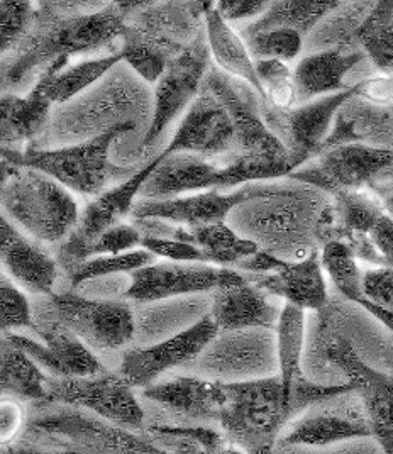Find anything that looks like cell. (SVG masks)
Wrapping results in <instances>:
<instances>
[{
    "mask_svg": "<svg viewBox=\"0 0 393 454\" xmlns=\"http://www.w3.org/2000/svg\"><path fill=\"white\" fill-rule=\"evenodd\" d=\"M28 35L2 70V87L18 89L35 68H48L58 59L92 53L119 41L132 14L143 2H111L95 12H82L76 4L39 2Z\"/></svg>",
    "mask_w": 393,
    "mask_h": 454,
    "instance_id": "1",
    "label": "cell"
},
{
    "mask_svg": "<svg viewBox=\"0 0 393 454\" xmlns=\"http://www.w3.org/2000/svg\"><path fill=\"white\" fill-rule=\"evenodd\" d=\"M212 2H143L132 14L117 50L138 75L154 83L169 61L199 35Z\"/></svg>",
    "mask_w": 393,
    "mask_h": 454,
    "instance_id": "2",
    "label": "cell"
},
{
    "mask_svg": "<svg viewBox=\"0 0 393 454\" xmlns=\"http://www.w3.org/2000/svg\"><path fill=\"white\" fill-rule=\"evenodd\" d=\"M223 388L224 405L219 424L246 453L271 454L281 429L302 414L279 375L223 381Z\"/></svg>",
    "mask_w": 393,
    "mask_h": 454,
    "instance_id": "3",
    "label": "cell"
},
{
    "mask_svg": "<svg viewBox=\"0 0 393 454\" xmlns=\"http://www.w3.org/2000/svg\"><path fill=\"white\" fill-rule=\"evenodd\" d=\"M294 171L295 167L290 160L275 161L229 154L224 163H221L192 153H177L163 156L139 193L146 197V200H167L195 190H217L225 193L238 185L277 180Z\"/></svg>",
    "mask_w": 393,
    "mask_h": 454,
    "instance_id": "4",
    "label": "cell"
},
{
    "mask_svg": "<svg viewBox=\"0 0 393 454\" xmlns=\"http://www.w3.org/2000/svg\"><path fill=\"white\" fill-rule=\"evenodd\" d=\"M136 129L134 121H122L98 134L94 139L58 148L39 150L29 145L24 152L2 148V163L12 167H24L43 171L55 178L65 189L74 190L82 195H102L107 185L117 178H131L134 168H119L109 161V150L114 141L122 134Z\"/></svg>",
    "mask_w": 393,
    "mask_h": 454,
    "instance_id": "5",
    "label": "cell"
},
{
    "mask_svg": "<svg viewBox=\"0 0 393 454\" xmlns=\"http://www.w3.org/2000/svg\"><path fill=\"white\" fill-rule=\"evenodd\" d=\"M2 207L41 243L67 239L80 219L74 195L43 171L2 163Z\"/></svg>",
    "mask_w": 393,
    "mask_h": 454,
    "instance_id": "6",
    "label": "cell"
},
{
    "mask_svg": "<svg viewBox=\"0 0 393 454\" xmlns=\"http://www.w3.org/2000/svg\"><path fill=\"white\" fill-rule=\"evenodd\" d=\"M359 95V82L344 92L326 95L290 111H280L260 97V113L268 129L287 148L295 171L318 158L331 134L336 114L348 100Z\"/></svg>",
    "mask_w": 393,
    "mask_h": 454,
    "instance_id": "7",
    "label": "cell"
},
{
    "mask_svg": "<svg viewBox=\"0 0 393 454\" xmlns=\"http://www.w3.org/2000/svg\"><path fill=\"white\" fill-rule=\"evenodd\" d=\"M392 168L393 150L344 145L320 153L318 158L288 175V178L334 197L344 192L370 189Z\"/></svg>",
    "mask_w": 393,
    "mask_h": 454,
    "instance_id": "8",
    "label": "cell"
},
{
    "mask_svg": "<svg viewBox=\"0 0 393 454\" xmlns=\"http://www.w3.org/2000/svg\"><path fill=\"white\" fill-rule=\"evenodd\" d=\"M236 268L244 271L251 284L305 312L322 310L329 301L320 249L300 262H288L260 249Z\"/></svg>",
    "mask_w": 393,
    "mask_h": 454,
    "instance_id": "9",
    "label": "cell"
},
{
    "mask_svg": "<svg viewBox=\"0 0 393 454\" xmlns=\"http://www.w3.org/2000/svg\"><path fill=\"white\" fill-rule=\"evenodd\" d=\"M387 210L372 190L344 192L331 197L322 208L316 224V241L322 247L327 243H342L353 251L358 262L385 266L376 251L370 232Z\"/></svg>",
    "mask_w": 393,
    "mask_h": 454,
    "instance_id": "10",
    "label": "cell"
},
{
    "mask_svg": "<svg viewBox=\"0 0 393 454\" xmlns=\"http://www.w3.org/2000/svg\"><path fill=\"white\" fill-rule=\"evenodd\" d=\"M204 85L221 98L231 115L236 133L234 154L275 161L290 160V154L280 139L264 124L260 113V95L249 83L225 75L217 67H210Z\"/></svg>",
    "mask_w": 393,
    "mask_h": 454,
    "instance_id": "11",
    "label": "cell"
},
{
    "mask_svg": "<svg viewBox=\"0 0 393 454\" xmlns=\"http://www.w3.org/2000/svg\"><path fill=\"white\" fill-rule=\"evenodd\" d=\"M50 310L55 321L74 331L85 344L100 349H119L134 338L131 305L122 301H92L72 292L53 294Z\"/></svg>",
    "mask_w": 393,
    "mask_h": 454,
    "instance_id": "12",
    "label": "cell"
},
{
    "mask_svg": "<svg viewBox=\"0 0 393 454\" xmlns=\"http://www.w3.org/2000/svg\"><path fill=\"white\" fill-rule=\"evenodd\" d=\"M132 388L121 373L109 372L83 379L50 377L48 402L83 407L115 426L139 429L145 424V411Z\"/></svg>",
    "mask_w": 393,
    "mask_h": 454,
    "instance_id": "13",
    "label": "cell"
},
{
    "mask_svg": "<svg viewBox=\"0 0 393 454\" xmlns=\"http://www.w3.org/2000/svg\"><path fill=\"white\" fill-rule=\"evenodd\" d=\"M244 273L207 263L160 262L131 273V285L121 295L132 302H158L173 297L216 292L225 285L243 282Z\"/></svg>",
    "mask_w": 393,
    "mask_h": 454,
    "instance_id": "14",
    "label": "cell"
},
{
    "mask_svg": "<svg viewBox=\"0 0 393 454\" xmlns=\"http://www.w3.org/2000/svg\"><path fill=\"white\" fill-rule=\"evenodd\" d=\"M208 59L210 50L207 35L202 33L192 44H188L184 53L169 61L156 85L154 113L151 117L150 129L145 134L141 145L145 150L151 148L169 122L199 97L210 68Z\"/></svg>",
    "mask_w": 393,
    "mask_h": 454,
    "instance_id": "15",
    "label": "cell"
},
{
    "mask_svg": "<svg viewBox=\"0 0 393 454\" xmlns=\"http://www.w3.org/2000/svg\"><path fill=\"white\" fill-rule=\"evenodd\" d=\"M161 153L153 158L150 163L141 167L132 175L131 178L124 180L121 185L104 192L92 202H89L80 214L78 224L74 232L65 239V243L58 251V262L65 266L74 262H82L85 258L87 247L98 239L109 229L122 224L121 221L131 214L134 207V199L141 192L143 185L148 182L151 173L161 163Z\"/></svg>",
    "mask_w": 393,
    "mask_h": 454,
    "instance_id": "16",
    "label": "cell"
},
{
    "mask_svg": "<svg viewBox=\"0 0 393 454\" xmlns=\"http://www.w3.org/2000/svg\"><path fill=\"white\" fill-rule=\"evenodd\" d=\"M326 355L346 375V381L353 385L366 411L374 441L383 454H393V375L366 364L353 344L341 336L327 346Z\"/></svg>",
    "mask_w": 393,
    "mask_h": 454,
    "instance_id": "17",
    "label": "cell"
},
{
    "mask_svg": "<svg viewBox=\"0 0 393 454\" xmlns=\"http://www.w3.org/2000/svg\"><path fill=\"white\" fill-rule=\"evenodd\" d=\"M210 314L187 329L150 348H132L122 355L119 373L132 387H150L161 373L197 360L207 346L219 336Z\"/></svg>",
    "mask_w": 393,
    "mask_h": 454,
    "instance_id": "18",
    "label": "cell"
},
{
    "mask_svg": "<svg viewBox=\"0 0 393 454\" xmlns=\"http://www.w3.org/2000/svg\"><path fill=\"white\" fill-rule=\"evenodd\" d=\"M363 437H373L372 426L363 402L350 392L305 411L292 422L283 441L290 446L326 448Z\"/></svg>",
    "mask_w": 393,
    "mask_h": 454,
    "instance_id": "19",
    "label": "cell"
},
{
    "mask_svg": "<svg viewBox=\"0 0 393 454\" xmlns=\"http://www.w3.org/2000/svg\"><path fill=\"white\" fill-rule=\"evenodd\" d=\"M273 184L244 185L232 193L217 190L167 200H139L131 210L132 219H156L184 227L208 226L225 223L229 214L249 200L264 197Z\"/></svg>",
    "mask_w": 393,
    "mask_h": 454,
    "instance_id": "20",
    "label": "cell"
},
{
    "mask_svg": "<svg viewBox=\"0 0 393 454\" xmlns=\"http://www.w3.org/2000/svg\"><path fill=\"white\" fill-rule=\"evenodd\" d=\"M236 133L221 98L207 85H202L199 97L188 107L163 156L177 153H192L199 156L234 154Z\"/></svg>",
    "mask_w": 393,
    "mask_h": 454,
    "instance_id": "21",
    "label": "cell"
},
{
    "mask_svg": "<svg viewBox=\"0 0 393 454\" xmlns=\"http://www.w3.org/2000/svg\"><path fill=\"white\" fill-rule=\"evenodd\" d=\"M38 334L43 342L20 334H7L16 346L55 379H83L106 372L102 363L87 344L55 319L38 322Z\"/></svg>",
    "mask_w": 393,
    "mask_h": 454,
    "instance_id": "22",
    "label": "cell"
},
{
    "mask_svg": "<svg viewBox=\"0 0 393 454\" xmlns=\"http://www.w3.org/2000/svg\"><path fill=\"white\" fill-rule=\"evenodd\" d=\"M275 299L244 278L240 284L225 285L214 292L210 317L224 333L248 329L277 331L283 307Z\"/></svg>",
    "mask_w": 393,
    "mask_h": 454,
    "instance_id": "23",
    "label": "cell"
},
{
    "mask_svg": "<svg viewBox=\"0 0 393 454\" xmlns=\"http://www.w3.org/2000/svg\"><path fill=\"white\" fill-rule=\"evenodd\" d=\"M0 256L9 275L35 295L55 294L57 262L28 239L4 215L0 219Z\"/></svg>",
    "mask_w": 393,
    "mask_h": 454,
    "instance_id": "24",
    "label": "cell"
},
{
    "mask_svg": "<svg viewBox=\"0 0 393 454\" xmlns=\"http://www.w3.org/2000/svg\"><path fill=\"white\" fill-rule=\"evenodd\" d=\"M344 145H366L393 150V113L390 107L353 97L336 114L331 134L320 146V153Z\"/></svg>",
    "mask_w": 393,
    "mask_h": 454,
    "instance_id": "25",
    "label": "cell"
},
{
    "mask_svg": "<svg viewBox=\"0 0 393 454\" xmlns=\"http://www.w3.org/2000/svg\"><path fill=\"white\" fill-rule=\"evenodd\" d=\"M143 397L163 405L173 414L219 422L224 405V388L219 380L177 377L146 387Z\"/></svg>",
    "mask_w": 393,
    "mask_h": 454,
    "instance_id": "26",
    "label": "cell"
},
{
    "mask_svg": "<svg viewBox=\"0 0 393 454\" xmlns=\"http://www.w3.org/2000/svg\"><path fill=\"white\" fill-rule=\"evenodd\" d=\"M365 58L366 55L363 50L339 46L302 58L294 70L299 106L326 95L348 90L351 85H346L344 78L361 61H365Z\"/></svg>",
    "mask_w": 393,
    "mask_h": 454,
    "instance_id": "27",
    "label": "cell"
},
{
    "mask_svg": "<svg viewBox=\"0 0 393 454\" xmlns=\"http://www.w3.org/2000/svg\"><path fill=\"white\" fill-rule=\"evenodd\" d=\"M51 100L46 94V80L39 75L36 85L26 97L4 94L2 109V143L7 145L33 143L46 126L51 111Z\"/></svg>",
    "mask_w": 393,
    "mask_h": 454,
    "instance_id": "28",
    "label": "cell"
},
{
    "mask_svg": "<svg viewBox=\"0 0 393 454\" xmlns=\"http://www.w3.org/2000/svg\"><path fill=\"white\" fill-rule=\"evenodd\" d=\"M207 43L210 55L216 59L217 67L234 78H240L249 83L260 97L263 94L262 83L256 74V63L249 55L246 43L240 38L227 24V20L219 14L216 4L207 9L206 18Z\"/></svg>",
    "mask_w": 393,
    "mask_h": 454,
    "instance_id": "29",
    "label": "cell"
},
{
    "mask_svg": "<svg viewBox=\"0 0 393 454\" xmlns=\"http://www.w3.org/2000/svg\"><path fill=\"white\" fill-rule=\"evenodd\" d=\"M169 239L199 247L206 254L208 265L223 268H236L260 251L256 241L240 238L225 223L197 227L173 226Z\"/></svg>",
    "mask_w": 393,
    "mask_h": 454,
    "instance_id": "30",
    "label": "cell"
},
{
    "mask_svg": "<svg viewBox=\"0 0 393 454\" xmlns=\"http://www.w3.org/2000/svg\"><path fill=\"white\" fill-rule=\"evenodd\" d=\"M342 4L336 0H277L268 11L243 27V33H263L270 29H294L302 36L309 35L327 14Z\"/></svg>",
    "mask_w": 393,
    "mask_h": 454,
    "instance_id": "31",
    "label": "cell"
},
{
    "mask_svg": "<svg viewBox=\"0 0 393 454\" xmlns=\"http://www.w3.org/2000/svg\"><path fill=\"white\" fill-rule=\"evenodd\" d=\"M68 61L70 59H58L41 74L46 80V94L53 104H63L94 85L97 80L122 61V57L115 51L109 57L85 59L76 65H68Z\"/></svg>",
    "mask_w": 393,
    "mask_h": 454,
    "instance_id": "32",
    "label": "cell"
},
{
    "mask_svg": "<svg viewBox=\"0 0 393 454\" xmlns=\"http://www.w3.org/2000/svg\"><path fill=\"white\" fill-rule=\"evenodd\" d=\"M0 385L2 392L28 400H44L50 398V377L41 372L36 361L20 346H16L7 336L2 340V356H0Z\"/></svg>",
    "mask_w": 393,
    "mask_h": 454,
    "instance_id": "33",
    "label": "cell"
},
{
    "mask_svg": "<svg viewBox=\"0 0 393 454\" xmlns=\"http://www.w3.org/2000/svg\"><path fill=\"white\" fill-rule=\"evenodd\" d=\"M353 39L372 59L380 75L393 80V2L373 4L353 33Z\"/></svg>",
    "mask_w": 393,
    "mask_h": 454,
    "instance_id": "34",
    "label": "cell"
},
{
    "mask_svg": "<svg viewBox=\"0 0 393 454\" xmlns=\"http://www.w3.org/2000/svg\"><path fill=\"white\" fill-rule=\"evenodd\" d=\"M154 263V254L143 249V251H128L121 254H107V256H95L82 262H74L63 266L72 286L76 288L85 282L95 278L109 277L115 273H132L139 268L150 266Z\"/></svg>",
    "mask_w": 393,
    "mask_h": 454,
    "instance_id": "35",
    "label": "cell"
},
{
    "mask_svg": "<svg viewBox=\"0 0 393 454\" xmlns=\"http://www.w3.org/2000/svg\"><path fill=\"white\" fill-rule=\"evenodd\" d=\"M324 273L331 278L337 292L355 303L363 295V270L353 251L342 243H327L320 247Z\"/></svg>",
    "mask_w": 393,
    "mask_h": 454,
    "instance_id": "36",
    "label": "cell"
},
{
    "mask_svg": "<svg viewBox=\"0 0 393 454\" xmlns=\"http://www.w3.org/2000/svg\"><path fill=\"white\" fill-rule=\"evenodd\" d=\"M154 441L169 454H216L224 448V439L208 427L153 426Z\"/></svg>",
    "mask_w": 393,
    "mask_h": 454,
    "instance_id": "37",
    "label": "cell"
},
{
    "mask_svg": "<svg viewBox=\"0 0 393 454\" xmlns=\"http://www.w3.org/2000/svg\"><path fill=\"white\" fill-rule=\"evenodd\" d=\"M243 41L255 63L277 59L288 65L299 57L303 36L294 29H270L263 33H243Z\"/></svg>",
    "mask_w": 393,
    "mask_h": 454,
    "instance_id": "38",
    "label": "cell"
},
{
    "mask_svg": "<svg viewBox=\"0 0 393 454\" xmlns=\"http://www.w3.org/2000/svg\"><path fill=\"white\" fill-rule=\"evenodd\" d=\"M256 74L263 87L264 100L280 111L299 106V95L294 72L283 61L266 59L256 63Z\"/></svg>",
    "mask_w": 393,
    "mask_h": 454,
    "instance_id": "39",
    "label": "cell"
},
{
    "mask_svg": "<svg viewBox=\"0 0 393 454\" xmlns=\"http://www.w3.org/2000/svg\"><path fill=\"white\" fill-rule=\"evenodd\" d=\"M0 325L5 336L14 329H31L38 333V322L26 295L5 275L0 278Z\"/></svg>",
    "mask_w": 393,
    "mask_h": 454,
    "instance_id": "40",
    "label": "cell"
},
{
    "mask_svg": "<svg viewBox=\"0 0 393 454\" xmlns=\"http://www.w3.org/2000/svg\"><path fill=\"white\" fill-rule=\"evenodd\" d=\"M36 9L31 2L22 0H2L0 4V27H2V53L18 48L28 35Z\"/></svg>",
    "mask_w": 393,
    "mask_h": 454,
    "instance_id": "41",
    "label": "cell"
},
{
    "mask_svg": "<svg viewBox=\"0 0 393 454\" xmlns=\"http://www.w3.org/2000/svg\"><path fill=\"white\" fill-rule=\"evenodd\" d=\"M143 234L134 224H119V226L109 229L104 232L98 239H95L90 247L85 251V258H95V256H107V254H121L134 251V247H141Z\"/></svg>",
    "mask_w": 393,
    "mask_h": 454,
    "instance_id": "42",
    "label": "cell"
},
{
    "mask_svg": "<svg viewBox=\"0 0 393 454\" xmlns=\"http://www.w3.org/2000/svg\"><path fill=\"white\" fill-rule=\"evenodd\" d=\"M141 247L153 253L154 256L165 258L167 262H180V263H207V256L193 245L182 243L177 239H165V238H148L143 236Z\"/></svg>",
    "mask_w": 393,
    "mask_h": 454,
    "instance_id": "43",
    "label": "cell"
},
{
    "mask_svg": "<svg viewBox=\"0 0 393 454\" xmlns=\"http://www.w3.org/2000/svg\"><path fill=\"white\" fill-rule=\"evenodd\" d=\"M363 295L393 312V268L374 266L363 273Z\"/></svg>",
    "mask_w": 393,
    "mask_h": 454,
    "instance_id": "44",
    "label": "cell"
},
{
    "mask_svg": "<svg viewBox=\"0 0 393 454\" xmlns=\"http://www.w3.org/2000/svg\"><path fill=\"white\" fill-rule=\"evenodd\" d=\"M225 20H258L268 11L270 2L263 0H221L216 4Z\"/></svg>",
    "mask_w": 393,
    "mask_h": 454,
    "instance_id": "45",
    "label": "cell"
},
{
    "mask_svg": "<svg viewBox=\"0 0 393 454\" xmlns=\"http://www.w3.org/2000/svg\"><path fill=\"white\" fill-rule=\"evenodd\" d=\"M361 98L381 107H393V80L390 76H368L359 82Z\"/></svg>",
    "mask_w": 393,
    "mask_h": 454,
    "instance_id": "46",
    "label": "cell"
},
{
    "mask_svg": "<svg viewBox=\"0 0 393 454\" xmlns=\"http://www.w3.org/2000/svg\"><path fill=\"white\" fill-rule=\"evenodd\" d=\"M24 420V409L18 400L4 398L0 405V435L2 444L7 446L20 431Z\"/></svg>",
    "mask_w": 393,
    "mask_h": 454,
    "instance_id": "47",
    "label": "cell"
},
{
    "mask_svg": "<svg viewBox=\"0 0 393 454\" xmlns=\"http://www.w3.org/2000/svg\"><path fill=\"white\" fill-rule=\"evenodd\" d=\"M370 239L376 251L380 253V256L383 258L385 266L393 268V219L389 215V212H385L374 224L370 232Z\"/></svg>",
    "mask_w": 393,
    "mask_h": 454,
    "instance_id": "48",
    "label": "cell"
},
{
    "mask_svg": "<svg viewBox=\"0 0 393 454\" xmlns=\"http://www.w3.org/2000/svg\"><path fill=\"white\" fill-rule=\"evenodd\" d=\"M368 190H372L374 195L381 200L383 207L393 219V168L389 173H385L380 180H376Z\"/></svg>",
    "mask_w": 393,
    "mask_h": 454,
    "instance_id": "49",
    "label": "cell"
},
{
    "mask_svg": "<svg viewBox=\"0 0 393 454\" xmlns=\"http://www.w3.org/2000/svg\"><path fill=\"white\" fill-rule=\"evenodd\" d=\"M2 454H78V453H41L35 450H22V448H12V446H4Z\"/></svg>",
    "mask_w": 393,
    "mask_h": 454,
    "instance_id": "50",
    "label": "cell"
},
{
    "mask_svg": "<svg viewBox=\"0 0 393 454\" xmlns=\"http://www.w3.org/2000/svg\"><path fill=\"white\" fill-rule=\"evenodd\" d=\"M216 454H248L244 450H241V448H223L221 451H217Z\"/></svg>",
    "mask_w": 393,
    "mask_h": 454,
    "instance_id": "51",
    "label": "cell"
},
{
    "mask_svg": "<svg viewBox=\"0 0 393 454\" xmlns=\"http://www.w3.org/2000/svg\"><path fill=\"white\" fill-rule=\"evenodd\" d=\"M392 113H393V107H392Z\"/></svg>",
    "mask_w": 393,
    "mask_h": 454,
    "instance_id": "52",
    "label": "cell"
}]
</instances>
